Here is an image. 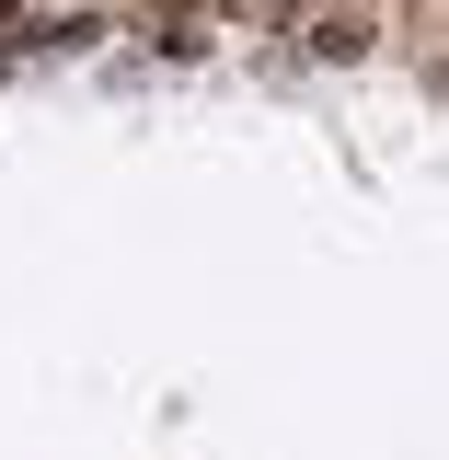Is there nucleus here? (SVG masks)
Wrapping results in <instances>:
<instances>
[{"instance_id": "f257e3e1", "label": "nucleus", "mask_w": 449, "mask_h": 460, "mask_svg": "<svg viewBox=\"0 0 449 460\" xmlns=\"http://www.w3.org/2000/svg\"><path fill=\"white\" fill-rule=\"evenodd\" d=\"M288 12H311V0H277V23H288Z\"/></svg>"}]
</instances>
